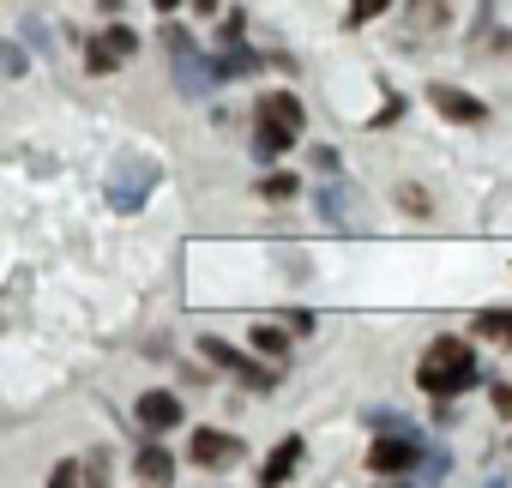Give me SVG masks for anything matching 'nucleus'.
Listing matches in <instances>:
<instances>
[{
  "instance_id": "obj_1",
  "label": "nucleus",
  "mask_w": 512,
  "mask_h": 488,
  "mask_svg": "<svg viewBox=\"0 0 512 488\" xmlns=\"http://www.w3.org/2000/svg\"><path fill=\"white\" fill-rule=\"evenodd\" d=\"M163 49H169V67H175V91H181L187 103H199V97H211V91L223 85V79H217V61H205V55L193 49L187 25L163 19Z\"/></svg>"
},
{
  "instance_id": "obj_2",
  "label": "nucleus",
  "mask_w": 512,
  "mask_h": 488,
  "mask_svg": "<svg viewBox=\"0 0 512 488\" xmlns=\"http://www.w3.org/2000/svg\"><path fill=\"white\" fill-rule=\"evenodd\" d=\"M199 356H205V362H217L223 374H235V380H241V386H253V392H272V386L284 380L272 356L260 362V356H247V350H235V344H223V338H199Z\"/></svg>"
},
{
  "instance_id": "obj_3",
  "label": "nucleus",
  "mask_w": 512,
  "mask_h": 488,
  "mask_svg": "<svg viewBox=\"0 0 512 488\" xmlns=\"http://www.w3.org/2000/svg\"><path fill=\"white\" fill-rule=\"evenodd\" d=\"M133 55H139V31H133V25H121V19H115V25H103V31L85 43V67H91V79L121 73Z\"/></svg>"
},
{
  "instance_id": "obj_4",
  "label": "nucleus",
  "mask_w": 512,
  "mask_h": 488,
  "mask_svg": "<svg viewBox=\"0 0 512 488\" xmlns=\"http://www.w3.org/2000/svg\"><path fill=\"white\" fill-rule=\"evenodd\" d=\"M151 187H157V163H145V157H121L115 175H109V205H115V211H139V205L151 199Z\"/></svg>"
},
{
  "instance_id": "obj_5",
  "label": "nucleus",
  "mask_w": 512,
  "mask_h": 488,
  "mask_svg": "<svg viewBox=\"0 0 512 488\" xmlns=\"http://www.w3.org/2000/svg\"><path fill=\"white\" fill-rule=\"evenodd\" d=\"M241 458H247V440H241V434L193 428V440H187V464H199V470H229V464H241Z\"/></svg>"
},
{
  "instance_id": "obj_6",
  "label": "nucleus",
  "mask_w": 512,
  "mask_h": 488,
  "mask_svg": "<svg viewBox=\"0 0 512 488\" xmlns=\"http://www.w3.org/2000/svg\"><path fill=\"white\" fill-rule=\"evenodd\" d=\"M422 446H416V434H380L374 446H368V476H410V470H422Z\"/></svg>"
},
{
  "instance_id": "obj_7",
  "label": "nucleus",
  "mask_w": 512,
  "mask_h": 488,
  "mask_svg": "<svg viewBox=\"0 0 512 488\" xmlns=\"http://www.w3.org/2000/svg\"><path fill=\"white\" fill-rule=\"evenodd\" d=\"M434 374H476V350H470V338H434V344L422 350L416 386H428Z\"/></svg>"
},
{
  "instance_id": "obj_8",
  "label": "nucleus",
  "mask_w": 512,
  "mask_h": 488,
  "mask_svg": "<svg viewBox=\"0 0 512 488\" xmlns=\"http://www.w3.org/2000/svg\"><path fill=\"white\" fill-rule=\"evenodd\" d=\"M428 103H434V115L452 121V127H488V103L470 97V91H458V85H428Z\"/></svg>"
},
{
  "instance_id": "obj_9",
  "label": "nucleus",
  "mask_w": 512,
  "mask_h": 488,
  "mask_svg": "<svg viewBox=\"0 0 512 488\" xmlns=\"http://www.w3.org/2000/svg\"><path fill=\"white\" fill-rule=\"evenodd\" d=\"M133 422H139V434H169V428L181 422V398H175V392H163V386H151V392H139Z\"/></svg>"
},
{
  "instance_id": "obj_10",
  "label": "nucleus",
  "mask_w": 512,
  "mask_h": 488,
  "mask_svg": "<svg viewBox=\"0 0 512 488\" xmlns=\"http://www.w3.org/2000/svg\"><path fill=\"white\" fill-rule=\"evenodd\" d=\"M253 121H272V127L302 133V127H308V109H302L296 91H260V103H253Z\"/></svg>"
},
{
  "instance_id": "obj_11",
  "label": "nucleus",
  "mask_w": 512,
  "mask_h": 488,
  "mask_svg": "<svg viewBox=\"0 0 512 488\" xmlns=\"http://www.w3.org/2000/svg\"><path fill=\"white\" fill-rule=\"evenodd\" d=\"M302 452H308V440H302V434H284V440L266 452V464H260V482H266V488L290 482V476L302 470Z\"/></svg>"
},
{
  "instance_id": "obj_12",
  "label": "nucleus",
  "mask_w": 512,
  "mask_h": 488,
  "mask_svg": "<svg viewBox=\"0 0 512 488\" xmlns=\"http://www.w3.org/2000/svg\"><path fill=\"white\" fill-rule=\"evenodd\" d=\"M296 139H302V133H290V127H272V121H253V139H247V145H253V157H260V163H278V157H284V151H290Z\"/></svg>"
},
{
  "instance_id": "obj_13",
  "label": "nucleus",
  "mask_w": 512,
  "mask_h": 488,
  "mask_svg": "<svg viewBox=\"0 0 512 488\" xmlns=\"http://www.w3.org/2000/svg\"><path fill=\"white\" fill-rule=\"evenodd\" d=\"M133 476H139V482H175V458L157 446V434L139 446V458H133Z\"/></svg>"
},
{
  "instance_id": "obj_14",
  "label": "nucleus",
  "mask_w": 512,
  "mask_h": 488,
  "mask_svg": "<svg viewBox=\"0 0 512 488\" xmlns=\"http://www.w3.org/2000/svg\"><path fill=\"white\" fill-rule=\"evenodd\" d=\"M476 338L512 350V308H482V314H476Z\"/></svg>"
},
{
  "instance_id": "obj_15",
  "label": "nucleus",
  "mask_w": 512,
  "mask_h": 488,
  "mask_svg": "<svg viewBox=\"0 0 512 488\" xmlns=\"http://www.w3.org/2000/svg\"><path fill=\"white\" fill-rule=\"evenodd\" d=\"M253 350L272 356V362H290V332L272 326V320H260V326H253Z\"/></svg>"
},
{
  "instance_id": "obj_16",
  "label": "nucleus",
  "mask_w": 512,
  "mask_h": 488,
  "mask_svg": "<svg viewBox=\"0 0 512 488\" xmlns=\"http://www.w3.org/2000/svg\"><path fill=\"white\" fill-rule=\"evenodd\" d=\"M302 193V175L296 169H272V175H260V199H296Z\"/></svg>"
},
{
  "instance_id": "obj_17",
  "label": "nucleus",
  "mask_w": 512,
  "mask_h": 488,
  "mask_svg": "<svg viewBox=\"0 0 512 488\" xmlns=\"http://www.w3.org/2000/svg\"><path fill=\"white\" fill-rule=\"evenodd\" d=\"M392 7H398V0H350V13H344V25H350V31H362V25L386 19Z\"/></svg>"
},
{
  "instance_id": "obj_18",
  "label": "nucleus",
  "mask_w": 512,
  "mask_h": 488,
  "mask_svg": "<svg viewBox=\"0 0 512 488\" xmlns=\"http://www.w3.org/2000/svg\"><path fill=\"white\" fill-rule=\"evenodd\" d=\"M253 67H260V61H253V49H223V55H217V79H223V85H229V79H247Z\"/></svg>"
},
{
  "instance_id": "obj_19",
  "label": "nucleus",
  "mask_w": 512,
  "mask_h": 488,
  "mask_svg": "<svg viewBox=\"0 0 512 488\" xmlns=\"http://www.w3.org/2000/svg\"><path fill=\"white\" fill-rule=\"evenodd\" d=\"M446 13H452L446 0H416V13H410V31H428V25H434V31H446Z\"/></svg>"
},
{
  "instance_id": "obj_20",
  "label": "nucleus",
  "mask_w": 512,
  "mask_h": 488,
  "mask_svg": "<svg viewBox=\"0 0 512 488\" xmlns=\"http://www.w3.org/2000/svg\"><path fill=\"white\" fill-rule=\"evenodd\" d=\"M217 43H223V49H247V19H241V13H223Z\"/></svg>"
},
{
  "instance_id": "obj_21",
  "label": "nucleus",
  "mask_w": 512,
  "mask_h": 488,
  "mask_svg": "<svg viewBox=\"0 0 512 488\" xmlns=\"http://www.w3.org/2000/svg\"><path fill=\"white\" fill-rule=\"evenodd\" d=\"M398 121H404V97H398V91H386V103L374 109V121H368V127H374V133H386V127H398Z\"/></svg>"
},
{
  "instance_id": "obj_22",
  "label": "nucleus",
  "mask_w": 512,
  "mask_h": 488,
  "mask_svg": "<svg viewBox=\"0 0 512 488\" xmlns=\"http://www.w3.org/2000/svg\"><path fill=\"white\" fill-rule=\"evenodd\" d=\"M398 205H404L410 217H428V211H434V199H428L422 187H398Z\"/></svg>"
},
{
  "instance_id": "obj_23",
  "label": "nucleus",
  "mask_w": 512,
  "mask_h": 488,
  "mask_svg": "<svg viewBox=\"0 0 512 488\" xmlns=\"http://www.w3.org/2000/svg\"><path fill=\"white\" fill-rule=\"evenodd\" d=\"M314 169H320V175H344V157H338V145H314Z\"/></svg>"
},
{
  "instance_id": "obj_24",
  "label": "nucleus",
  "mask_w": 512,
  "mask_h": 488,
  "mask_svg": "<svg viewBox=\"0 0 512 488\" xmlns=\"http://www.w3.org/2000/svg\"><path fill=\"white\" fill-rule=\"evenodd\" d=\"M0 61H7V79H25V67H31V61H25V49H19L13 37H7V49H0Z\"/></svg>"
},
{
  "instance_id": "obj_25",
  "label": "nucleus",
  "mask_w": 512,
  "mask_h": 488,
  "mask_svg": "<svg viewBox=\"0 0 512 488\" xmlns=\"http://www.w3.org/2000/svg\"><path fill=\"white\" fill-rule=\"evenodd\" d=\"M320 217H326L332 229L344 223V199H338V187H326V193H320Z\"/></svg>"
},
{
  "instance_id": "obj_26",
  "label": "nucleus",
  "mask_w": 512,
  "mask_h": 488,
  "mask_svg": "<svg viewBox=\"0 0 512 488\" xmlns=\"http://www.w3.org/2000/svg\"><path fill=\"white\" fill-rule=\"evenodd\" d=\"M446 470H452V458H446V452H434V458H422V470H416V476H434V482H440Z\"/></svg>"
},
{
  "instance_id": "obj_27",
  "label": "nucleus",
  "mask_w": 512,
  "mask_h": 488,
  "mask_svg": "<svg viewBox=\"0 0 512 488\" xmlns=\"http://www.w3.org/2000/svg\"><path fill=\"white\" fill-rule=\"evenodd\" d=\"M488 404H494V416H512V386H488Z\"/></svg>"
},
{
  "instance_id": "obj_28",
  "label": "nucleus",
  "mask_w": 512,
  "mask_h": 488,
  "mask_svg": "<svg viewBox=\"0 0 512 488\" xmlns=\"http://www.w3.org/2000/svg\"><path fill=\"white\" fill-rule=\"evenodd\" d=\"M25 37H31V43H37V49H55V37H49V31H43V25H37V19H31V25H25Z\"/></svg>"
},
{
  "instance_id": "obj_29",
  "label": "nucleus",
  "mask_w": 512,
  "mask_h": 488,
  "mask_svg": "<svg viewBox=\"0 0 512 488\" xmlns=\"http://www.w3.org/2000/svg\"><path fill=\"white\" fill-rule=\"evenodd\" d=\"M79 476H85L79 464H55V470H49V482H79Z\"/></svg>"
},
{
  "instance_id": "obj_30",
  "label": "nucleus",
  "mask_w": 512,
  "mask_h": 488,
  "mask_svg": "<svg viewBox=\"0 0 512 488\" xmlns=\"http://www.w3.org/2000/svg\"><path fill=\"white\" fill-rule=\"evenodd\" d=\"M151 7H157V13H163V19H169V13H175V7H181V0H151Z\"/></svg>"
},
{
  "instance_id": "obj_31",
  "label": "nucleus",
  "mask_w": 512,
  "mask_h": 488,
  "mask_svg": "<svg viewBox=\"0 0 512 488\" xmlns=\"http://www.w3.org/2000/svg\"><path fill=\"white\" fill-rule=\"evenodd\" d=\"M97 7H103V13H121V7H127V0H97Z\"/></svg>"
}]
</instances>
